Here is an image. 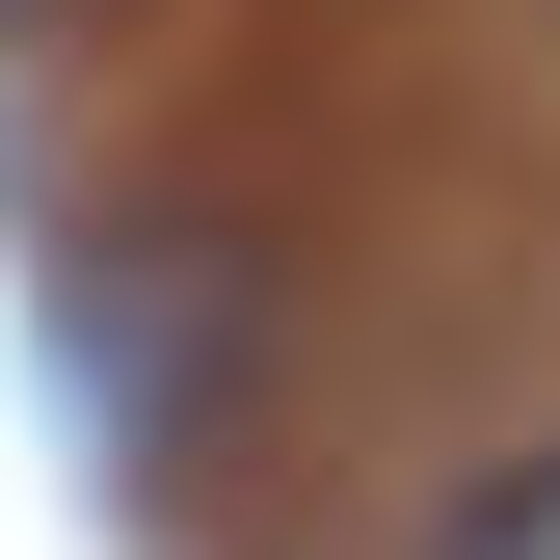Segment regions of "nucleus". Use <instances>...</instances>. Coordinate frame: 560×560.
<instances>
[{
    "label": "nucleus",
    "instance_id": "nucleus-2",
    "mask_svg": "<svg viewBox=\"0 0 560 560\" xmlns=\"http://www.w3.org/2000/svg\"><path fill=\"white\" fill-rule=\"evenodd\" d=\"M0 27H27V0H0Z\"/></svg>",
    "mask_w": 560,
    "mask_h": 560
},
{
    "label": "nucleus",
    "instance_id": "nucleus-1",
    "mask_svg": "<svg viewBox=\"0 0 560 560\" xmlns=\"http://www.w3.org/2000/svg\"><path fill=\"white\" fill-rule=\"evenodd\" d=\"M428 560H560V454H508V480H480V508L428 534Z\"/></svg>",
    "mask_w": 560,
    "mask_h": 560
}]
</instances>
